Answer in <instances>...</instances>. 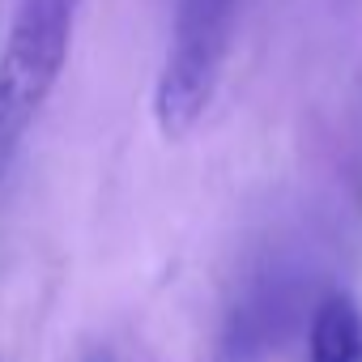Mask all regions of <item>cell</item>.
Wrapping results in <instances>:
<instances>
[{
    "mask_svg": "<svg viewBox=\"0 0 362 362\" xmlns=\"http://www.w3.org/2000/svg\"><path fill=\"white\" fill-rule=\"evenodd\" d=\"M239 5L243 0H179L153 86V119L166 141H184L205 119L230 60Z\"/></svg>",
    "mask_w": 362,
    "mask_h": 362,
    "instance_id": "6da1fadb",
    "label": "cell"
},
{
    "mask_svg": "<svg viewBox=\"0 0 362 362\" xmlns=\"http://www.w3.org/2000/svg\"><path fill=\"white\" fill-rule=\"evenodd\" d=\"M77 0H18L5 47H0V162L47 107L69 47Z\"/></svg>",
    "mask_w": 362,
    "mask_h": 362,
    "instance_id": "7a4b0ae2",
    "label": "cell"
},
{
    "mask_svg": "<svg viewBox=\"0 0 362 362\" xmlns=\"http://www.w3.org/2000/svg\"><path fill=\"white\" fill-rule=\"evenodd\" d=\"M307 362H362V311L349 294L332 290L315 303L307 328Z\"/></svg>",
    "mask_w": 362,
    "mask_h": 362,
    "instance_id": "3957f363",
    "label": "cell"
}]
</instances>
